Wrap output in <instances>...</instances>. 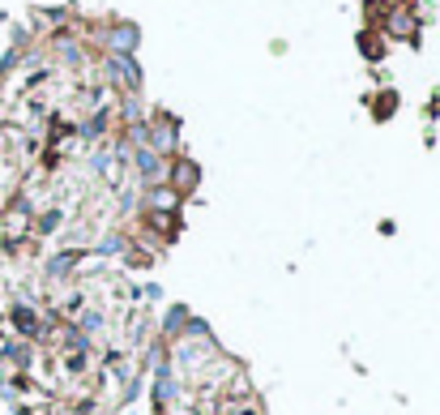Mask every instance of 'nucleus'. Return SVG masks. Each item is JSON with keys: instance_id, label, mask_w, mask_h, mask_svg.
Masks as SVG:
<instances>
[{"instance_id": "obj_1", "label": "nucleus", "mask_w": 440, "mask_h": 415, "mask_svg": "<svg viewBox=\"0 0 440 415\" xmlns=\"http://www.w3.org/2000/svg\"><path fill=\"white\" fill-rule=\"evenodd\" d=\"M133 43H137V30H133V26H120V30H116V47H125V52H129Z\"/></svg>"}]
</instances>
